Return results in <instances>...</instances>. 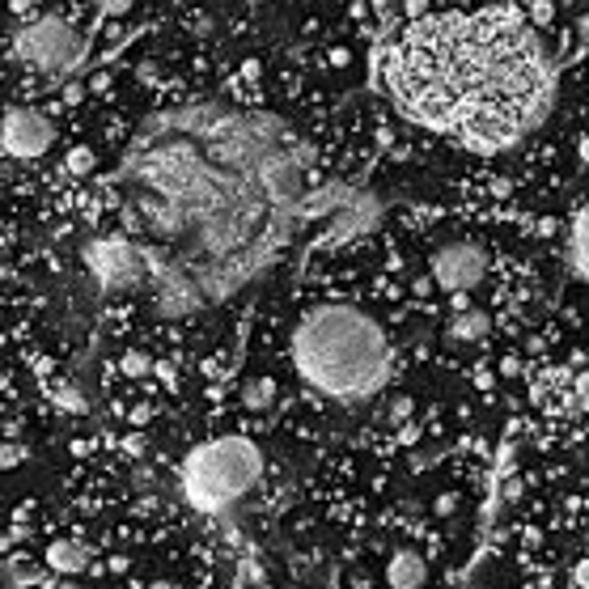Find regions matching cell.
Returning <instances> with one entry per match:
<instances>
[{
  "instance_id": "obj_12",
  "label": "cell",
  "mask_w": 589,
  "mask_h": 589,
  "mask_svg": "<svg viewBox=\"0 0 589 589\" xmlns=\"http://www.w3.org/2000/svg\"><path fill=\"white\" fill-rule=\"evenodd\" d=\"M488 314L484 310H458L454 318H450V339L454 344H479V339L488 335Z\"/></svg>"
},
{
  "instance_id": "obj_20",
  "label": "cell",
  "mask_w": 589,
  "mask_h": 589,
  "mask_svg": "<svg viewBox=\"0 0 589 589\" xmlns=\"http://www.w3.org/2000/svg\"><path fill=\"white\" fill-rule=\"evenodd\" d=\"M577 157H581V162H589V136H581V145H577Z\"/></svg>"
},
{
  "instance_id": "obj_17",
  "label": "cell",
  "mask_w": 589,
  "mask_h": 589,
  "mask_svg": "<svg viewBox=\"0 0 589 589\" xmlns=\"http://www.w3.org/2000/svg\"><path fill=\"white\" fill-rule=\"evenodd\" d=\"M123 369H128V373H145L149 369V356L145 352H128V356H123Z\"/></svg>"
},
{
  "instance_id": "obj_18",
  "label": "cell",
  "mask_w": 589,
  "mask_h": 589,
  "mask_svg": "<svg viewBox=\"0 0 589 589\" xmlns=\"http://www.w3.org/2000/svg\"><path fill=\"white\" fill-rule=\"evenodd\" d=\"M94 5H98L102 13H128V9H132V0H94Z\"/></svg>"
},
{
  "instance_id": "obj_3",
  "label": "cell",
  "mask_w": 589,
  "mask_h": 589,
  "mask_svg": "<svg viewBox=\"0 0 589 589\" xmlns=\"http://www.w3.org/2000/svg\"><path fill=\"white\" fill-rule=\"evenodd\" d=\"M293 365L331 399H365L390 373L382 327L356 306H318L293 331Z\"/></svg>"
},
{
  "instance_id": "obj_21",
  "label": "cell",
  "mask_w": 589,
  "mask_h": 589,
  "mask_svg": "<svg viewBox=\"0 0 589 589\" xmlns=\"http://www.w3.org/2000/svg\"><path fill=\"white\" fill-rule=\"evenodd\" d=\"M145 589H178V585H174V581H166V577H162V581H149V585H145Z\"/></svg>"
},
{
  "instance_id": "obj_6",
  "label": "cell",
  "mask_w": 589,
  "mask_h": 589,
  "mask_svg": "<svg viewBox=\"0 0 589 589\" xmlns=\"http://www.w3.org/2000/svg\"><path fill=\"white\" fill-rule=\"evenodd\" d=\"M85 263H89V272H94L102 293L140 289L145 276H149L145 246H136L128 238H98V242H89L85 246Z\"/></svg>"
},
{
  "instance_id": "obj_14",
  "label": "cell",
  "mask_w": 589,
  "mask_h": 589,
  "mask_svg": "<svg viewBox=\"0 0 589 589\" xmlns=\"http://www.w3.org/2000/svg\"><path fill=\"white\" fill-rule=\"evenodd\" d=\"M68 170H73V174H89V170H94V153H89L85 145H77L73 153H68Z\"/></svg>"
},
{
  "instance_id": "obj_16",
  "label": "cell",
  "mask_w": 589,
  "mask_h": 589,
  "mask_svg": "<svg viewBox=\"0 0 589 589\" xmlns=\"http://www.w3.org/2000/svg\"><path fill=\"white\" fill-rule=\"evenodd\" d=\"M56 399L68 407V412H85V399L77 395V390L73 386H56Z\"/></svg>"
},
{
  "instance_id": "obj_5",
  "label": "cell",
  "mask_w": 589,
  "mask_h": 589,
  "mask_svg": "<svg viewBox=\"0 0 589 589\" xmlns=\"http://www.w3.org/2000/svg\"><path fill=\"white\" fill-rule=\"evenodd\" d=\"M13 51H17V60L34 68V73L64 77V73H77L81 68L89 43H85V34H77L64 22V17L43 13L13 34Z\"/></svg>"
},
{
  "instance_id": "obj_4",
  "label": "cell",
  "mask_w": 589,
  "mask_h": 589,
  "mask_svg": "<svg viewBox=\"0 0 589 589\" xmlns=\"http://www.w3.org/2000/svg\"><path fill=\"white\" fill-rule=\"evenodd\" d=\"M263 454L246 437H217L208 445H195L183 462V496L191 509L221 513L259 484Z\"/></svg>"
},
{
  "instance_id": "obj_7",
  "label": "cell",
  "mask_w": 589,
  "mask_h": 589,
  "mask_svg": "<svg viewBox=\"0 0 589 589\" xmlns=\"http://www.w3.org/2000/svg\"><path fill=\"white\" fill-rule=\"evenodd\" d=\"M51 145H56V128H51V119L43 111H34V106H9L5 119H0V149L17 157V162H34Z\"/></svg>"
},
{
  "instance_id": "obj_1",
  "label": "cell",
  "mask_w": 589,
  "mask_h": 589,
  "mask_svg": "<svg viewBox=\"0 0 589 589\" xmlns=\"http://www.w3.org/2000/svg\"><path fill=\"white\" fill-rule=\"evenodd\" d=\"M145 187L128 212L157 242H195L212 289H229L263 259L306 195V153L276 115L200 102L145 123L128 157Z\"/></svg>"
},
{
  "instance_id": "obj_2",
  "label": "cell",
  "mask_w": 589,
  "mask_h": 589,
  "mask_svg": "<svg viewBox=\"0 0 589 589\" xmlns=\"http://www.w3.org/2000/svg\"><path fill=\"white\" fill-rule=\"evenodd\" d=\"M386 81L416 123L471 149H509L556 98V64L522 13H437L390 51Z\"/></svg>"
},
{
  "instance_id": "obj_13",
  "label": "cell",
  "mask_w": 589,
  "mask_h": 589,
  "mask_svg": "<svg viewBox=\"0 0 589 589\" xmlns=\"http://www.w3.org/2000/svg\"><path fill=\"white\" fill-rule=\"evenodd\" d=\"M276 403V382L272 378H251L242 386V407L246 412H267Z\"/></svg>"
},
{
  "instance_id": "obj_11",
  "label": "cell",
  "mask_w": 589,
  "mask_h": 589,
  "mask_svg": "<svg viewBox=\"0 0 589 589\" xmlns=\"http://www.w3.org/2000/svg\"><path fill=\"white\" fill-rule=\"evenodd\" d=\"M568 263H573V272L589 284V200L581 204V212L573 217V238H568Z\"/></svg>"
},
{
  "instance_id": "obj_8",
  "label": "cell",
  "mask_w": 589,
  "mask_h": 589,
  "mask_svg": "<svg viewBox=\"0 0 589 589\" xmlns=\"http://www.w3.org/2000/svg\"><path fill=\"white\" fill-rule=\"evenodd\" d=\"M488 276V255L475 242H445L433 255V280L445 293H467Z\"/></svg>"
},
{
  "instance_id": "obj_10",
  "label": "cell",
  "mask_w": 589,
  "mask_h": 589,
  "mask_svg": "<svg viewBox=\"0 0 589 589\" xmlns=\"http://www.w3.org/2000/svg\"><path fill=\"white\" fill-rule=\"evenodd\" d=\"M47 564L56 568L60 577H81L85 568H89V547H85V543H73V539L51 543V547H47Z\"/></svg>"
},
{
  "instance_id": "obj_15",
  "label": "cell",
  "mask_w": 589,
  "mask_h": 589,
  "mask_svg": "<svg viewBox=\"0 0 589 589\" xmlns=\"http://www.w3.org/2000/svg\"><path fill=\"white\" fill-rule=\"evenodd\" d=\"M22 458H26V445H9V441H0V467H17Z\"/></svg>"
},
{
  "instance_id": "obj_19",
  "label": "cell",
  "mask_w": 589,
  "mask_h": 589,
  "mask_svg": "<svg viewBox=\"0 0 589 589\" xmlns=\"http://www.w3.org/2000/svg\"><path fill=\"white\" fill-rule=\"evenodd\" d=\"M573 589H589V560L577 564V573H573Z\"/></svg>"
},
{
  "instance_id": "obj_9",
  "label": "cell",
  "mask_w": 589,
  "mask_h": 589,
  "mask_svg": "<svg viewBox=\"0 0 589 589\" xmlns=\"http://www.w3.org/2000/svg\"><path fill=\"white\" fill-rule=\"evenodd\" d=\"M424 577H428V564H424L420 551H412V547L395 551V556H390V564H386V581H390V589H420Z\"/></svg>"
}]
</instances>
